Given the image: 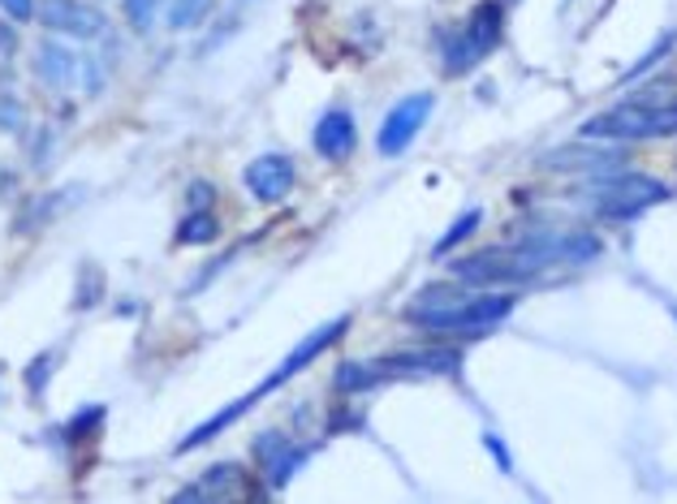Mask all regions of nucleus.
Masks as SVG:
<instances>
[{"label": "nucleus", "instance_id": "nucleus-1", "mask_svg": "<svg viewBox=\"0 0 677 504\" xmlns=\"http://www.w3.org/2000/svg\"><path fill=\"white\" fill-rule=\"evenodd\" d=\"M514 294H423L406 306V319L423 328V332H436V337H470V332H488L496 328L510 310H514Z\"/></svg>", "mask_w": 677, "mask_h": 504}, {"label": "nucleus", "instance_id": "nucleus-2", "mask_svg": "<svg viewBox=\"0 0 677 504\" xmlns=\"http://www.w3.org/2000/svg\"><path fill=\"white\" fill-rule=\"evenodd\" d=\"M665 134H677V100H625L582 121V139H609V143L665 139Z\"/></svg>", "mask_w": 677, "mask_h": 504}, {"label": "nucleus", "instance_id": "nucleus-3", "mask_svg": "<svg viewBox=\"0 0 677 504\" xmlns=\"http://www.w3.org/2000/svg\"><path fill=\"white\" fill-rule=\"evenodd\" d=\"M587 199L609 220H630V216H638V211L669 199V186L647 177V173H618L613 168V173H604V177H596L587 186Z\"/></svg>", "mask_w": 677, "mask_h": 504}, {"label": "nucleus", "instance_id": "nucleus-4", "mask_svg": "<svg viewBox=\"0 0 677 504\" xmlns=\"http://www.w3.org/2000/svg\"><path fill=\"white\" fill-rule=\"evenodd\" d=\"M449 272L462 281V285H514V281H531L535 276V263L514 246V251H479L467 254L458 263H449Z\"/></svg>", "mask_w": 677, "mask_h": 504}, {"label": "nucleus", "instance_id": "nucleus-5", "mask_svg": "<svg viewBox=\"0 0 677 504\" xmlns=\"http://www.w3.org/2000/svg\"><path fill=\"white\" fill-rule=\"evenodd\" d=\"M432 108H436V100H432L427 91H418V96H406L402 103H393V112L384 117V125H380V134H375V147H380V155H402L406 152V147L418 139V130L427 125Z\"/></svg>", "mask_w": 677, "mask_h": 504}, {"label": "nucleus", "instance_id": "nucleus-6", "mask_svg": "<svg viewBox=\"0 0 677 504\" xmlns=\"http://www.w3.org/2000/svg\"><path fill=\"white\" fill-rule=\"evenodd\" d=\"M518 251L539 267H557V263H587L600 254V242L591 233H531L522 238Z\"/></svg>", "mask_w": 677, "mask_h": 504}, {"label": "nucleus", "instance_id": "nucleus-7", "mask_svg": "<svg viewBox=\"0 0 677 504\" xmlns=\"http://www.w3.org/2000/svg\"><path fill=\"white\" fill-rule=\"evenodd\" d=\"M40 22L53 35H69V40H100L108 31V18L87 0H44Z\"/></svg>", "mask_w": 677, "mask_h": 504}, {"label": "nucleus", "instance_id": "nucleus-8", "mask_svg": "<svg viewBox=\"0 0 677 504\" xmlns=\"http://www.w3.org/2000/svg\"><path fill=\"white\" fill-rule=\"evenodd\" d=\"M346 328H350V319H346V315H341V319H332V324H324V328H315L307 341H298L294 350L285 353V362H281V366H276V371H272V375L263 380L255 393H247V405H255V397L272 393V388H281V384H285V380H294V375H298L303 366H312L315 358L328 350V346H332V341H337V337H341Z\"/></svg>", "mask_w": 677, "mask_h": 504}, {"label": "nucleus", "instance_id": "nucleus-9", "mask_svg": "<svg viewBox=\"0 0 677 504\" xmlns=\"http://www.w3.org/2000/svg\"><path fill=\"white\" fill-rule=\"evenodd\" d=\"M294 160L290 155H260L247 164V190L260 202H281L294 190Z\"/></svg>", "mask_w": 677, "mask_h": 504}, {"label": "nucleus", "instance_id": "nucleus-10", "mask_svg": "<svg viewBox=\"0 0 677 504\" xmlns=\"http://www.w3.org/2000/svg\"><path fill=\"white\" fill-rule=\"evenodd\" d=\"M312 139H315V152L324 155V160H332V164L350 160L354 143H359V134H354V117H350L346 108H332V112H324V117H319V125H315Z\"/></svg>", "mask_w": 677, "mask_h": 504}, {"label": "nucleus", "instance_id": "nucleus-11", "mask_svg": "<svg viewBox=\"0 0 677 504\" xmlns=\"http://www.w3.org/2000/svg\"><path fill=\"white\" fill-rule=\"evenodd\" d=\"M462 366L458 350H415V353H389L375 362V371H418V375H454Z\"/></svg>", "mask_w": 677, "mask_h": 504}, {"label": "nucleus", "instance_id": "nucleus-12", "mask_svg": "<svg viewBox=\"0 0 677 504\" xmlns=\"http://www.w3.org/2000/svg\"><path fill=\"white\" fill-rule=\"evenodd\" d=\"M35 74L56 87V91H65V87H74V78H78V65H83V56H74V52L65 48V44H53V40H44L40 48H35Z\"/></svg>", "mask_w": 677, "mask_h": 504}, {"label": "nucleus", "instance_id": "nucleus-13", "mask_svg": "<svg viewBox=\"0 0 677 504\" xmlns=\"http://www.w3.org/2000/svg\"><path fill=\"white\" fill-rule=\"evenodd\" d=\"M501 22H505V13H501V4L496 0H483L474 13H470V22H467V35L470 44L479 48V56H488V52L501 44Z\"/></svg>", "mask_w": 677, "mask_h": 504}, {"label": "nucleus", "instance_id": "nucleus-14", "mask_svg": "<svg viewBox=\"0 0 677 504\" xmlns=\"http://www.w3.org/2000/svg\"><path fill=\"white\" fill-rule=\"evenodd\" d=\"M548 168H582V173H613L622 164V152H591V147H561V152L544 155Z\"/></svg>", "mask_w": 677, "mask_h": 504}, {"label": "nucleus", "instance_id": "nucleus-15", "mask_svg": "<svg viewBox=\"0 0 677 504\" xmlns=\"http://www.w3.org/2000/svg\"><path fill=\"white\" fill-rule=\"evenodd\" d=\"M384 380V371H375V362H346L337 366V388L341 393H363V388H375Z\"/></svg>", "mask_w": 677, "mask_h": 504}, {"label": "nucleus", "instance_id": "nucleus-16", "mask_svg": "<svg viewBox=\"0 0 677 504\" xmlns=\"http://www.w3.org/2000/svg\"><path fill=\"white\" fill-rule=\"evenodd\" d=\"M208 9L211 0H168V31H195Z\"/></svg>", "mask_w": 677, "mask_h": 504}, {"label": "nucleus", "instance_id": "nucleus-17", "mask_svg": "<svg viewBox=\"0 0 677 504\" xmlns=\"http://www.w3.org/2000/svg\"><path fill=\"white\" fill-rule=\"evenodd\" d=\"M479 220H483V211H479V207H470V211H462V216H458V220H454V224L445 229V238H440V242L432 246V254L440 259V254H449V251H454L458 242H467L470 233L479 229Z\"/></svg>", "mask_w": 677, "mask_h": 504}, {"label": "nucleus", "instance_id": "nucleus-18", "mask_svg": "<svg viewBox=\"0 0 677 504\" xmlns=\"http://www.w3.org/2000/svg\"><path fill=\"white\" fill-rule=\"evenodd\" d=\"M216 238V220H211L208 211H195V216H186L182 224H177V242L182 246H204Z\"/></svg>", "mask_w": 677, "mask_h": 504}, {"label": "nucleus", "instance_id": "nucleus-19", "mask_svg": "<svg viewBox=\"0 0 677 504\" xmlns=\"http://www.w3.org/2000/svg\"><path fill=\"white\" fill-rule=\"evenodd\" d=\"M474 61H479V48L470 44L467 35H449L445 40V69L449 74H467Z\"/></svg>", "mask_w": 677, "mask_h": 504}, {"label": "nucleus", "instance_id": "nucleus-20", "mask_svg": "<svg viewBox=\"0 0 677 504\" xmlns=\"http://www.w3.org/2000/svg\"><path fill=\"white\" fill-rule=\"evenodd\" d=\"M307 457H312V449H294V453L285 449V453H276V461L267 465V483H272V487H285V483L294 479V470H298Z\"/></svg>", "mask_w": 677, "mask_h": 504}, {"label": "nucleus", "instance_id": "nucleus-21", "mask_svg": "<svg viewBox=\"0 0 677 504\" xmlns=\"http://www.w3.org/2000/svg\"><path fill=\"white\" fill-rule=\"evenodd\" d=\"M674 44H677V35H674V31H669V35H660V40L652 44V52H643V56H638V61H634V65L625 69V74H622V83H634L638 74H647V69H652V65H656L660 56H669V48H674Z\"/></svg>", "mask_w": 677, "mask_h": 504}, {"label": "nucleus", "instance_id": "nucleus-22", "mask_svg": "<svg viewBox=\"0 0 677 504\" xmlns=\"http://www.w3.org/2000/svg\"><path fill=\"white\" fill-rule=\"evenodd\" d=\"M100 294H105V276L91 267V263H83V281H78V306H96L100 303Z\"/></svg>", "mask_w": 677, "mask_h": 504}, {"label": "nucleus", "instance_id": "nucleus-23", "mask_svg": "<svg viewBox=\"0 0 677 504\" xmlns=\"http://www.w3.org/2000/svg\"><path fill=\"white\" fill-rule=\"evenodd\" d=\"M160 0H125V22L134 31H152V18H156Z\"/></svg>", "mask_w": 677, "mask_h": 504}, {"label": "nucleus", "instance_id": "nucleus-24", "mask_svg": "<svg viewBox=\"0 0 677 504\" xmlns=\"http://www.w3.org/2000/svg\"><path fill=\"white\" fill-rule=\"evenodd\" d=\"M238 479H242V470H238V465H229V461H225V465H211L208 479L199 483V496H211L216 487H229V483H238Z\"/></svg>", "mask_w": 677, "mask_h": 504}, {"label": "nucleus", "instance_id": "nucleus-25", "mask_svg": "<svg viewBox=\"0 0 677 504\" xmlns=\"http://www.w3.org/2000/svg\"><path fill=\"white\" fill-rule=\"evenodd\" d=\"M48 366H53V353H40V358L26 366V388H31V393H44V388H48Z\"/></svg>", "mask_w": 677, "mask_h": 504}, {"label": "nucleus", "instance_id": "nucleus-26", "mask_svg": "<svg viewBox=\"0 0 677 504\" xmlns=\"http://www.w3.org/2000/svg\"><path fill=\"white\" fill-rule=\"evenodd\" d=\"M18 125H22V103L9 91H0V130H18Z\"/></svg>", "mask_w": 677, "mask_h": 504}, {"label": "nucleus", "instance_id": "nucleus-27", "mask_svg": "<svg viewBox=\"0 0 677 504\" xmlns=\"http://www.w3.org/2000/svg\"><path fill=\"white\" fill-rule=\"evenodd\" d=\"M4 4V13L13 18V22H26L31 13H35V0H0Z\"/></svg>", "mask_w": 677, "mask_h": 504}, {"label": "nucleus", "instance_id": "nucleus-28", "mask_svg": "<svg viewBox=\"0 0 677 504\" xmlns=\"http://www.w3.org/2000/svg\"><path fill=\"white\" fill-rule=\"evenodd\" d=\"M483 445H488V453L501 461V470H514V461L505 453V445H501V436H483Z\"/></svg>", "mask_w": 677, "mask_h": 504}, {"label": "nucleus", "instance_id": "nucleus-29", "mask_svg": "<svg viewBox=\"0 0 677 504\" xmlns=\"http://www.w3.org/2000/svg\"><path fill=\"white\" fill-rule=\"evenodd\" d=\"M211 195H216L211 182H195V186H190V207H208Z\"/></svg>", "mask_w": 677, "mask_h": 504}, {"label": "nucleus", "instance_id": "nucleus-30", "mask_svg": "<svg viewBox=\"0 0 677 504\" xmlns=\"http://www.w3.org/2000/svg\"><path fill=\"white\" fill-rule=\"evenodd\" d=\"M13 52V35H9V26H0V56H9Z\"/></svg>", "mask_w": 677, "mask_h": 504}]
</instances>
